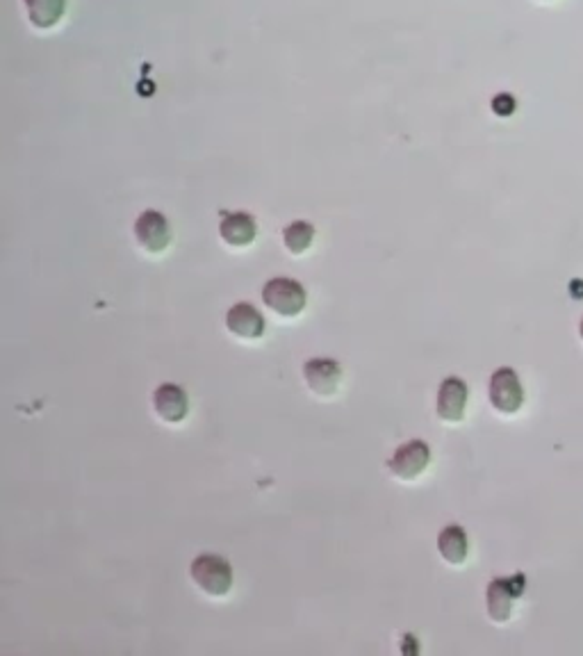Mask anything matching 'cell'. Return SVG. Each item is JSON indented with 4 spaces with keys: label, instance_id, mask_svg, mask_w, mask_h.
<instances>
[{
    "label": "cell",
    "instance_id": "obj_1",
    "mask_svg": "<svg viewBox=\"0 0 583 656\" xmlns=\"http://www.w3.org/2000/svg\"><path fill=\"white\" fill-rule=\"evenodd\" d=\"M190 577L203 595L221 600L233 588V568L224 556L201 554L190 565Z\"/></svg>",
    "mask_w": 583,
    "mask_h": 656
},
{
    "label": "cell",
    "instance_id": "obj_2",
    "mask_svg": "<svg viewBox=\"0 0 583 656\" xmlns=\"http://www.w3.org/2000/svg\"><path fill=\"white\" fill-rule=\"evenodd\" d=\"M262 303L283 319L299 317L306 310V287L292 278H272L262 287Z\"/></svg>",
    "mask_w": 583,
    "mask_h": 656
},
{
    "label": "cell",
    "instance_id": "obj_3",
    "mask_svg": "<svg viewBox=\"0 0 583 656\" xmlns=\"http://www.w3.org/2000/svg\"><path fill=\"white\" fill-rule=\"evenodd\" d=\"M524 586H527L524 574H513V577L490 581L486 590V609L495 625H506V622L513 618L515 604L522 597Z\"/></svg>",
    "mask_w": 583,
    "mask_h": 656
},
{
    "label": "cell",
    "instance_id": "obj_4",
    "mask_svg": "<svg viewBox=\"0 0 583 656\" xmlns=\"http://www.w3.org/2000/svg\"><path fill=\"white\" fill-rule=\"evenodd\" d=\"M431 465V447L424 440H410L401 445L388 461V472L397 481L413 483L429 470Z\"/></svg>",
    "mask_w": 583,
    "mask_h": 656
},
{
    "label": "cell",
    "instance_id": "obj_5",
    "mask_svg": "<svg viewBox=\"0 0 583 656\" xmlns=\"http://www.w3.org/2000/svg\"><path fill=\"white\" fill-rule=\"evenodd\" d=\"M488 397L492 408L502 415L520 413L524 406V385L515 369L502 367L490 376Z\"/></svg>",
    "mask_w": 583,
    "mask_h": 656
},
{
    "label": "cell",
    "instance_id": "obj_6",
    "mask_svg": "<svg viewBox=\"0 0 583 656\" xmlns=\"http://www.w3.org/2000/svg\"><path fill=\"white\" fill-rule=\"evenodd\" d=\"M133 233L137 244L142 246L146 253H151V256H158V253L167 251L171 237H174L169 219L158 210H144L135 221Z\"/></svg>",
    "mask_w": 583,
    "mask_h": 656
},
{
    "label": "cell",
    "instance_id": "obj_7",
    "mask_svg": "<svg viewBox=\"0 0 583 656\" xmlns=\"http://www.w3.org/2000/svg\"><path fill=\"white\" fill-rule=\"evenodd\" d=\"M467 397H470L467 383L458 379V376H447L440 383L438 399H435V413L445 424H461L467 413Z\"/></svg>",
    "mask_w": 583,
    "mask_h": 656
},
{
    "label": "cell",
    "instance_id": "obj_8",
    "mask_svg": "<svg viewBox=\"0 0 583 656\" xmlns=\"http://www.w3.org/2000/svg\"><path fill=\"white\" fill-rule=\"evenodd\" d=\"M303 381L317 397H333L342 383V367L333 358H312L303 365Z\"/></svg>",
    "mask_w": 583,
    "mask_h": 656
},
{
    "label": "cell",
    "instance_id": "obj_9",
    "mask_svg": "<svg viewBox=\"0 0 583 656\" xmlns=\"http://www.w3.org/2000/svg\"><path fill=\"white\" fill-rule=\"evenodd\" d=\"M153 410L164 424H183L187 413H190V399H187V392L180 385L162 383L153 392Z\"/></svg>",
    "mask_w": 583,
    "mask_h": 656
},
{
    "label": "cell",
    "instance_id": "obj_10",
    "mask_svg": "<svg viewBox=\"0 0 583 656\" xmlns=\"http://www.w3.org/2000/svg\"><path fill=\"white\" fill-rule=\"evenodd\" d=\"M226 328L228 333L235 335L237 340H260L265 335V317H262L260 310L251 303H235V306L226 313Z\"/></svg>",
    "mask_w": 583,
    "mask_h": 656
},
{
    "label": "cell",
    "instance_id": "obj_11",
    "mask_svg": "<svg viewBox=\"0 0 583 656\" xmlns=\"http://www.w3.org/2000/svg\"><path fill=\"white\" fill-rule=\"evenodd\" d=\"M219 235L233 249H246L256 242L258 221L249 212H224L219 224Z\"/></svg>",
    "mask_w": 583,
    "mask_h": 656
},
{
    "label": "cell",
    "instance_id": "obj_12",
    "mask_svg": "<svg viewBox=\"0 0 583 656\" xmlns=\"http://www.w3.org/2000/svg\"><path fill=\"white\" fill-rule=\"evenodd\" d=\"M28 21L37 30H51L64 19L67 0H23Z\"/></svg>",
    "mask_w": 583,
    "mask_h": 656
},
{
    "label": "cell",
    "instance_id": "obj_13",
    "mask_svg": "<svg viewBox=\"0 0 583 656\" xmlns=\"http://www.w3.org/2000/svg\"><path fill=\"white\" fill-rule=\"evenodd\" d=\"M438 552L449 565H456V568L463 565L470 556V540H467L465 529L458 524H449L442 529L438 536Z\"/></svg>",
    "mask_w": 583,
    "mask_h": 656
},
{
    "label": "cell",
    "instance_id": "obj_14",
    "mask_svg": "<svg viewBox=\"0 0 583 656\" xmlns=\"http://www.w3.org/2000/svg\"><path fill=\"white\" fill-rule=\"evenodd\" d=\"M312 242H315V228H312L308 221H294V224L285 226L283 244L292 256H303L312 246Z\"/></svg>",
    "mask_w": 583,
    "mask_h": 656
},
{
    "label": "cell",
    "instance_id": "obj_15",
    "mask_svg": "<svg viewBox=\"0 0 583 656\" xmlns=\"http://www.w3.org/2000/svg\"><path fill=\"white\" fill-rule=\"evenodd\" d=\"M579 338L583 340V317H581V324H579Z\"/></svg>",
    "mask_w": 583,
    "mask_h": 656
}]
</instances>
